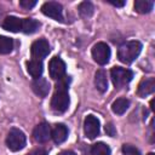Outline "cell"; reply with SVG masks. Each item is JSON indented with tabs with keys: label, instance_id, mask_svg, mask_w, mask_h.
I'll return each mask as SVG.
<instances>
[{
	"label": "cell",
	"instance_id": "6da1fadb",
	"mask_svg": "<svg viewBox=\"0 0 155 155\" xmlns=\"http://www.w3.org/2000/svg\"><path fill=\"white\" fill-rule=\"evenodd\" d=\"M69 76H63L58 80L56 85V91L51 99V108L54 113H64L70 103L69 93H68V85H69Z\"/></svg>",
	"mask_w": 155,
	"mask_h": 155
},
{
	"label": "cell",
	"instance_id": "7a4b0ae2",
	"mask_svg": "<svg viewBox=\"0 0 155 155\" xmlns=\"http://www.w3.org/2000/svg\"><path fill=\"white\" fill-rule=\"evenodd\" d=\"M142 51V44L137 40H132V41H127L125 44H122L119 47L117 51V57L122 63H132L140 53Z\"/></svg>",
	"mask_w": 155,
	"mask_h": 155
},
{
	"label": "cell",
	"instance_id": "3957f363",
	"mask_svg": "<svg viewBox=\"0 0 155 155\" xmlns=\"http://www.w3.org/2000/svg\"><path fill=\"white\" fill-rule=\"evenodd\" d=\"M110 76H111V81H113L114 86L116 88H121L132 80L133 73L130 69H126V68L114 67L110 70Z\"/></svg>",
	"mask_w": 155,
	"mask_h": 155
},
{
	"label": "cell",
	"instance_id": "277c9868",
	"mask_svg": "<svg viewBox=\"0 0 155 155\" xmlns=\"http://www.w3.org/2000/svg\"><path fill=\"white\" fill-rule=\"evenodd\" d=\"M25 142H27L25 134L18 128L10 130V132H8L7 137H6V145L12 151L22 150L24 148V145H25Z\"/></svg>",
	"mask_w": 155,
	"mask_h": 155
},
{
	"label": "cell",
	"instance_id": "5b68a950",
	"mask_svg": "<svg viewBox=\"0 0 155 155\" xmlns=\"http://www.w3.org/2000/svg\"><path fill=\"white\" fill-rule=\"evenodd\" d=\"M110 48L105 42H97L92 47V58L101 65H104L110 59Z\"/></svg>",
	"mask_w": 155,
	"mask_h": 155
},
{
	"label": "cell",
	"instance_id": "8992f818",
	"mask_svg": "<svg viewBox=\"0 0 155 155\" xmlns=\"http://www.w3.org/2000/svg\"><path fill=\"white\" fill-rule=\"evenodd\" d=\"M41 12L45 16L53 18L54 21H58V22L63 21V8H62V5L56 2V1L45 2L41 6Z\"/></svg>",
	"mask_w": 155,
	"mask_h": 155
},
{
	"label": "cell",
	"instance_id": "52a82bcc",
	"mask_svg": "<svg viewBox=\"0 0 155 155\" xmlns=\"http://www.w3.org/2000/svg\"><path fill=\"white\" fill-rule=\"evenodd\" d=\"M84 131H85L86 137H88L90 139L96 138L101 131L99 120L94 115H87L84 121Z\"/></svg>",
	"mask_w": 155,
	"mask_h": 155
},
{
	"label": "cell",
	"instance_id": "ba28073f",
	"mask_svg": "<svg viewBox=\"0 0 155 155\" xmlns=\"http://www.w3.org/2000/svg\"><path fill=\"white\" fill-rule=\"evenodd\" d=\"M30 52H31V56L34 57V59L40 61V59L45 58L50 53V45H48L47 40L39 39V40L34 41L30 47Z\"/></svg>",
	"mask_w": 155,
	"mask_h": 155
},
{
	"label": "cell",
	"instance_id": "9c48e42d",
	"mask_svg": "<svg viewBox=\"0 0 155 155\" xmlns=\"http://www.w3.org/2000/svg\"><path fill=\"white\" fill-rule=\"evenodd\" d=\"M50 76L53 80H61L65 74V63L59 57H53L48 64Z\"/></svg>",
	"mask_w": 155,
	"mask_h": 155
},
{
	"label": "cell",
	"instance_id": "30bf717a",
	"mask_svg": "<svg viewBox=\"0 0 155 155\" xmlns=\"http://www.w3.org/2000/svg\"><path fill=\"white\" fill-rule=\"evenodd\" d=\"M33 137L38 143H45L48 140V138L51 137V128L47 124L41 122L39 124L34 131H33Z\"/></svg>",
	"mask_w": 155,
	"mask_h": 155
},
{
	"label": "cell",
	"instance_id": "8fae6325",
	"mask_svg": "<svg viewBox=\"0 0 155 155\" xmlns=\"http://www.w3.org/2000/svg\"><path fill=\"white\" fill-rule=\"evenodd\" d=\"M31 88L39 97H46L50 91V84L45 78H38L31 82Z\"/></svg>",
	"mask_w": 155,
	"mask_h": 155
},
{
	"label": "cell",
	"instance_id": "7c38bea8",
	"mask_svg": "<svg viewBox=\"0 0 155 155\" xmlns=\"http://www.w3.org/2000/svg\"><path fill=\"white\" fill-rule=\"evenodd\" d=\"M155 90V79L154 78H148L142 80V82L138 86V96L139 97H147L149 94H151Z\"/></svg>",
	"mask_w": 155,
	"mask_h": 155
},
{
	"label": "cell",
	"instance_id": "4fadbf2b",
	"mask_svg": "<svg viewBox=\"0 0 155 155\" xmlns=\"http://www.w3.org/2000/svg\"><path fill=\"white\" fill-rule=\"evenodd\" d=\"M2 27H4V29L12 31V33L22 31V19L18 17H15V16H8L4 19Z\"/></svg>",
	"mask_w": 155,
	"mask_h": 155
},
{
	"label": "cell",
	"instance_id": "5bb4252c",
	"mask_svg": "<svg viewBox=\"0 0 155 155\" xmlns=\"http://www.w3.org/2000/svg\"><path fill=\"white\" fill-rule=\"evenodd\" d=\"M51 137H52L54 143H57V144L63 143L68 138V128H67V126H64L63 124L56 125L53 127V130L51 131Z\"/></svg>",
	"mask_w": 155,
	"mask_h": 155
},
{
	"label": "cell",
	"instance_id": "9a60e30c",
	"mask_svg": "<svg viewBox=\"0 0 155 155\" xmlns=\"http://www.w3.org/2000/svg\"><path fill=\"white\" fill-rule=\"evenodd\" d=\"M94 85L99 92H105L108 90V79L103 69H99L94 75Z\"/></svg>",
	"mask_w": 155,
	"mask_h": 155
},
{
	"label": "cell",
	"instance_id": "2e32d148",
	"mask_svg": "<svg viewBox=\"0 0 155 155\" xmlns=\"http://www.w3.org/2000/svg\"><path fill=\"white\" fill-rule=\"evenodd\" d=\"M27 69H28V73L34 78V79H38V78H41V74H42V63L41 61L39 59H31L27 63Z\"/></svg>",
	"mask_w": 155,
	"mask_h": 155
},
{
	"label": "cell",
	"instance_id": "e0dca14e",
	"mask_svg": "<svg viewBox=\"0 0 155 155\" xmlns=\"http://www.w3.org/2000/svg\"><path fill=\"white\" fill-rule=\"evenodd\" d=\"M40 28V23L34 18L22 19V31L25 34H33Z\"/></svg>",
	"mask_w": 155,
	"mask_h": 155
},
{
	"label": "cell",
	"instance_id": "ac0fdd59",
	"mask_svg": "<svg viewBox=\"0 0 155 155\" xmlns=\"http://www.w3.org/2000/svg\"><path fill=\"white\" fill-rule=\"evenodd\" d=\"M130 107V101L126 98H117L116 101L113 102L111 104V110L117 114V115H122Z\"/></svg>",
	"mask_w": 155,
	"mask_h": 155
},
{
	"label": "cell",
	"instance_id": "d6986e66",
	"mask_svg": "<svg viewBox=\"0 0 155 155\" xmlns=\"http://www.w3.org/2000/svg\"><path fill=\"white\" fill-rule=\"evenodd\" d=\"M154 1L151 0H136L134 1V8L139 13H149L153 10Z\"/></svg>",
	"mask_w": 155,
	"mask_h": 155
},
{
	"label": "cell",
	"instance_id": "ffe728a7",
	"mask_svg": "<svg viewBox=\"0 0 155 155\" xmlns=\"http://www.w3.org/2000/svg\"><path fill=\"white\" fill-rule=\"evenodd\" d=\"M13 48V40L7 36L0 35V54H7Z\"/></svg>",
	"mask_w": 155,
	"mask_h": 155
},
{
	"label": "cell",
	"instance_id": "44dd1931",
	"mask_svg": "<svg viewBox=\"0 0 155 155\" xmlns=\"http://www.w3.org/2000/svg\"><path fill=\"white\" fill-rule=\"evenodd\" d=\"M91 154L92 155H110V148L107 144L99 142V143H96L92 145Z\"/></svg>",
	"mask_w": 155,
	"mask_h": 155
},
{
	"label": "cell",
	"instance_id": "7402d4cb",
	"mask_svg": "<svg viewBox=\"0 0 155 155\" xmlns=\"http://www.w3.org/2000/svg\"><path fill=\"white\" fill-rule=\"evenodd\" d=\"M78 10H79V13H80L84 18H88V17L92 16L94 8H93L92 2H90V1H84V2H81V4L79 5Z\"/></svg>",
	"mask_w": 155,
	"mask_h": 155
},
{
	"label": "cell",
	"instance_id": "603a6c76",
	"mask_svg": "<svg viewBox=\"0 0 155 155\" xmlns=\"http://www.w3.org/2000/svg\"><path fill=\"white\" fill-rule=\"evenodd\" d=\"M122 153L126 155H140V151L131 144H125L122 147Z\"/></svg>",
	"mask_w": 155,
	"mask_h": 155
},
{
	"label": "cell",
	"instance_id": "cb8c5ba5",
	"mask_svg": "<svg viewBox=\"0 0 155 155\" xmlns=\"http://www.w3.org/2000/svg\"><path fill=\"white\" fill-rule=\"evenodd\" d=\"M19 5H21L22 7L29 10V8H31V7H34V6L36 5V1H35V0H21V1H19Z\"/></svg>",
	"mask_w": 155,
	"mask_h": 155
},
{
	"label": "cell",
	"instance_id": "d4e9b609",
	"mask_svg": "<svg viewBox=\"0 0 155 155\" xmlns=\"http://www.w3.org/2000/svg\"><path fill=\"white\" fill-rule=\"evenodd\" d=\"M105 132H107L109 136H111V137H114V136L116 134V131H115V128H114V126H113L111 124H108V125L105 126Z\"/></svg>",
	"mask_w": 155,
	"mask_h": 155
},
{
	"label": "cell",
	"instance_id": "484cf974",
	"mask_svg": "<svg viewBox=\"0 0 155 155\" xmlns=\"http://www.w3.org/2000/svg\"><path fill=\"white\" fill-rule=\"evenodd\" d=\"M109 4H111V5H114V6H116V7H122V6H125V1H113V0H109Z\"/></svg>",
	"mask_w": 155,
	"mask_h": 155
},
{
	"label": "cell",
	"instance_id": "4316f807",
	"mask_svg": "<svg viewBox=\"0 0 155 155\" xmlns=\"http://www.w3.org/2000/svg\"><path fill=\"white\" fill-rule=\"evenodd\" d=\"M30 155H47V153L45 150H42V149H38V150L33 151Z\"/></svg>",
	"mask_w": 155,
	"mask_h": 155
},
{
	"label": "cell",
	"instance_id": "83f0119b",
	"mask_svg": "<svg viewBox=\"0 0 155 155\" xmlns=\"http://www.w3.org/2000/svg\"><path fill=\"white\" fill-rule=\"evenodd\" d=\"M58 155H76V154L74 151H71V150H64V151L59 153Z\"/></svg>",
	"mask_w": 155,
	"mask_h": 155
},
{
	"label": "cell",
	"instance_id": "f1b7e54d",
	"mask_svg": "<svg viewBox=\"0 0 155 155\" xmlns=\"http://www.w3.org/2000/svg\"><path fill=\"white\" fill-rule=\"evenodd\" d=\"M148 155H154V154H153V153H149V154H148Z\"/></svg>",
	"mask_w": 155,
	"mask_h": 155
}]
</instances>
